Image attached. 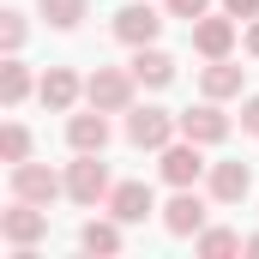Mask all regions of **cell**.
<instances>
[{
  "mask_svg": "<svg viewBox=\"0 0 259 259\" xmlns=\"http://www.w3.org/2000/svg\"><path fill=\"white\" fill-rule=\"evenodd\" d=\"M109 193H115V175H109L103 151H72V163H66V199L84 205V211H97Z\"/></svg>",
  "mask_w": 259,
  "mask_h": 259,
  "instance_id": "cell-1",
  "label": "cell"
},
{
  "mask_svg": "<svg viewBox=\"0 0 259 259\" xmlns=\"http://www.w3.org/2000/svg\"><path fill=\"white\" fill-rule=\"evenodd\" d=\"M121 133H127L133 151H163L169 139H181V115H169L163 103H133L127 121H121Z\"/></svg>",
  "mask_w": 259,
  "mask_h": 259,
  "instance_id": "cell-2",
  "label": "cell"
},
{
  "mask_svg": "<svg viewBox=\"0 0 259 259\" xmlns=\"http://www.w3.org/2000/svg\"><path fill=\"white\" fill-rule=\"evenodd\" d=\"M163 24H169V12H163V6H151V0H127V6H115L109 36H115V42H127V49H145V42H157V36H163Z\"/></svg>",
  "mask_w": 259,
  "mask_h": 259,
  "instance_id": "cell-3",
  "label": "cell"
},
{
  "mask_svg": "<svg viewBox=\"0 0 259 259\" xmlns=\"http://www.w3.org/2000/svg\"><path fill=\"white\" fill-rule=\"evenodd\" d=\"M133 91H139L133 66H97V72L84 78V103L103 109V115H127V109H133Z\"/></svg>",
  "mask_w": 259,
  "mask_h": 259,
  "instance_id": "cell-4",
  "label": "cell"
},
{
  "mask_svg": "<svg viewBox=\"0 0 259 259\" xmlns=\"http://www.w3.org/2000/svg\"><path fill=\"white\" fill-rule=\"evenodd\" d=\"M157 175H163L169 187H199V181L211 175L205 145H193V139H169V145L157 151Z\"/></svg>",
  "mask_w": 259,
  "mask_h": 259,
  "instance_id": "cell-5",
  "label": "cell"
},
{
  "mask_svg": "<svg viewBox=\"0 0 259 259\" xmlns=\"http://www.w3.org/2000/svg\"><path fill=\"white\" fill-rule=\"evenodd\" d=\"M0 241H6V247H42V241H49V205L12 199V205L0 211Z\"/></svg>",
  "mask_w": 259,
  "mask_h": 259,
  "instance_id": "cell-6",
  "label": "cell"
},
{
  "mask_svg": "<svg viewBox=\"0 0 259 259\" xmlns=\"http://www.w3.org/2000/svg\"><path fill=\"white\" fill-rule=\"evenodd\" d=\"M157 217H163V229H169L175 241H193L199 229H205V217H211V205H205L199 187H175V199H169Z\"/></svg>",
  "mask_w": 259,
  "mask_h": 259,
  "instance_id": "cell-7",
  "label": "cell"
},
{
  "mask_svg": "<svg viewBox=\"0 0 259 259\" xmlns=\"http://www.w3.org/2000/svg\"><path fill=\"white\" fill-rule=\"evenodd\" d=\"M187 30H193V55H205V61H223V55H235V42H241V18H229V12H205Z\"/></svg>",
  "mask_w": 259,
  "mask_h": 259,
  "instance_id": "cell-8",
  "label": "cell"
},
{
  "mask_svg": "<svg viewBox=\"0 0 259 259\" xmlns=\"http://www.w3.org/2000/svg\"><path fill=\"white\" fill-rule=\"evenodd\" d=\"M229 133H235V121H229V115H223V103H211V97L193 103V109H181V139H193V145H205V151H211V145H223Z\"/></svg>",
  "mask_w": 259,
  "mask_h": 259,
  "instance_id": "cell-9",
  "label": "cell"
},
{
  "mask_svg": "<svg viewBox=\"0 0 259 259\" xmlns=\"http://www.w3.org/2000/svg\"><path fill=\"white\" fill-rule=\"evenodd\" d=\"M66 193V175H55L49 163H12V199H30V205H55Z\"/></svg>",
  "mask_w": 259,
  "mask_h": 259,
  "instance_id": "cell-10",
  "label": "cell"
},
{
  "mask_svg": "<svg viewBox=\"0 0 259 259\" xmlns=\"http://www.w3.org/2000/svg\"><path fill=\"white\" fill-rule=\"evenodd\" d=\"M205 187H211V205H241V199L253 193V169L241 157H223V163H211Z\"/></svg>",
  "mask_w": 259,
  "mask_h": 259,
  "instance_id": "cell-11",
  "label": "cell"
},
{
  "mask_svg": "<svg viewBox=\"0 0 259 259\" xmlns=\"http://www.w3.org/2000/svg\"><path fill=\"white\" fill-rule=\"evenodd\" d=\"M78 97H84V78H78L72 66H49V72H42V84H36V103H42L49 115H72V109H78Z\"/></svg>",
  "mask_w": 259,
  "mask_h": 259,
  "instance_id": "cell-12",
  "label": "cell"
},
{
  "mask_svg": "<svg viewBox=\"0 0 259 259\" xmlns=\"http://www.w3.org/2000/svg\"><path fill=\"white\" fill-rule=\"evenodd\" d=\"M241 91H247V66H235V55H223V61H205V66H199V97L229 103V97H241Z\"/></svg>",
  "mask_w": 259,
  "mask_h": 259,
  "instance_id": "cell-13",
  "label": "cell"
},
{
  "mask_svg": "<svg viewBox=\"0 0 259 259\" xmlns=\"http://www.w3.org/2000/svg\"><path fill=\"white\" fill-rule=\"evenodd\" d=\"M103 211H115L121 223H145V217H157V193L145 187V181H115V193L103 199Z\"/></svg>",
  "mask_w": 259,
  "mask_h": 259,
  "instance_id": "cell-14",
  "label": "cell"
},
{
  "mask_svg": "<svg viewBox=\"0 0 259 259\" xmlns=\"http://www.w3.org/2000/svg\"><path fill=\"white\" fill-rule=\"evenodd\" d=\"M133 78L145 84V91H163V84H175V55L169 49H157V42H145V49H133Z\"/></svg>",
  "mask_w": 259,
  "mask_h": 259,
  "instance_id": "cell-15",
  "label": "cell"
},
{
  "mask_svg": "<svg viewBox=\"0 0 259 259\" xmlns=\"http://www.w3.org/2000/svg\"><path fill=\"white\" fill-rule=\"evenodd\" d=\"M109 115L103 109H84V115H66V145L72 151H109Z\"/></svg>",
  "mask_w": 259,
  "mask_h": 259,
  "instance_id": "cell-16",
  "label": "cell"
},
{
  "mask_svg": "<svg viewBox=\"0 0 259 259\" xmlns=\"http://www.w3.org/2000/svg\"><path fill=\"white\" fill-rule=\"evenodd\" d=\"M78 247H84V253H121V247H127V223H121L115 211H109V217H91V223L78 229Z\"/></svg>",
  "mask_w": 259,
  "mask_h": 259,
  "instance_id": "cell-17",
  "label": "cell"
},
{
  "mask_svg": "<svg viewBox=\"0 0 259 259\" xmlns=\"http://www.w3.org/2000/svg\"><path fill=\"white\" fill-rule=\"evenodd\" d=\"M36 84H42V78H36L30 66L18 61V55H6V66H0V103H6V109H24V97H30Z\"/></svg>",
  "mask_w": 259,
  "mask_h": 259,
  "instance_id": "cell-18",
  "label": "cell"
},
{
  "mask_svg": "<svg viewBox=\"0 0 259 259\" xmlns=\"http://www.w3.org/2000/svg\"><path fill=\"white\" fill-rule=\"evenodd\" d=\"M193 247L205 259H229V253H247V235H235V229H223V223H205L193 235Z\"/></svg>",
  "mask_w": 259,
  "mask_h": 259,
  "instance_id": "cell-19",
  "label": "cell"
},
{
  "mask_svg": "<svg viewBox=\"0 0 259 259\" xmlns=\"http://www.w3.org/2000/svg\"><path fill=\"white\" fill-rule=\"evenodd\" d=\"M84 12H91V0H36V18L49 30H78Z\"/></svg>",
  "mask_w": 259,
  "mask_h": 259,
  "instance_id": "cell-20",
  "label": "cell"
},
{
  "mask_svg": "<svg viewBox=\"0 0 259 259\" xmlns=\"http://www.w3.org/2000/svg\"><path fill=\"white\" fill-rule=\"evenodd\" d=\"M0 163L12 169V163H30V127L24 121H6L0 127Z\"/></svg>",
  "mask_w": 259,
  "mask_h": 259,
  "instance_id": "cell-21",
  "label": "cell"
},
{
  "mask_svg": "<svg viewBox=\"0 0 259 259\" xmlns=\"http://www.w3.org/2000/svg\"><path fill=\"white\" fill-rule=\"evenodd\" d=\"M24 36H30V18H24L18 6H6V12H0V49H6V55H18V49H24Z\"/></svg>",
  "mask_w": 259,
  "mask_h": 259,
  "instance_id": "cell-22",
  "label": "cell"
},
{
  "mask_svg": "<svg viewBox=\"0 0 259 259\" xmlns=\"http://www.w3.org/2000/svg\"><path fill=\"white\" fill-rule=\"evenodd\" d=\"M163 12H169V18H187V24H199V18L211 12V0H163Z\"/></svg>",
  "mask_w": 259,
  "mask_h": 259,
  "instance_id": "cell-23",
  "label": "cell"
},
{
  "mask_svg": "<svg viewBox=\"0 0 259 259\" xmlns=\"http://www.w3.org/2000/svg\"><path fill=\"white\" fill-rule=\"evenodd\" d=\"M241 133L259 139V91H253V97H241Z\"/></svg>",
  "mask_w": 259,
  "mask_h": 259,
  "instance_id": "cell-24",
  "label": "cell"
},
{
  "mask_svg": "<svg viewBox=\"0 0 259 259\" xmlns=\"http://www.w3.org/2000/svg\"><path fill=\"white\" fill-rule=\"evenodd\" d=\"M223 12H229V18H241V24H247V18H259V0H223Z\"/></svg>",
  "mask_w": 259,
  "mask_h": 259,
  "instance_id": "cell-25",
  "label": "cell"
},
{
  "mask_svg": "<svg viewBox=\"0 0 259 259\" xmlns=\"http://www.w3.org/2000/svg\"><path fill=\"white\" fill-rule=\"evenodd\" d=\"M241 55L259 61V18H247V30H241Z\"/></svg>",
  "mask_w": 259,
  "mask_h": 259,
  "instance_id": "cell-26",
  "label": "cell"
},
{
  "mask_svg": "<svg viewBox=\"0 0 259 259\" xmlns=\"http://www.w3.org/2000/svg\"><path fill=\"white\" fill-rule=\"evenodd\" d=\"M247 253H259V235H247Z\"/></svg>",
  "mask_w": 259,
  "mask_h": 259,
  "instance_id": "cell-27",
  "label": "cell"
}]
</instances>
